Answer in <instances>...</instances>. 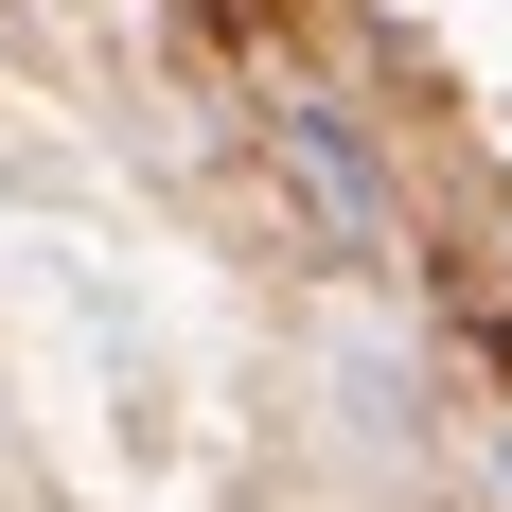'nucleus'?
<instances>
[{"label": "nucleus", "mask_w": 512, "mask_h": 512, "mask_svg": "<svg viewBox=\"0 0 512 512\" xmlns=\"http://www.w3.org/2000/svg\"><path fill=\"white\" fill-rule=\"evenodd\" d=\"M283 177L318 195V230H336V248H389V195H371V159H354V124H336V106H301V124H283Z\"/></svg>", "instance_id": "nucleus-1"}]
</instances>
